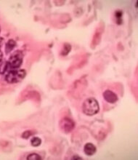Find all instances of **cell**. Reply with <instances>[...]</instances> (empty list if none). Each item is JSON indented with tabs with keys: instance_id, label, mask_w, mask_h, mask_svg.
Wrapping results in <instances>:
<instances>
[{
	"instance_id": "obj_13",
	"label": "cell",
	"mask_w": 138,
	"mask_h": 160,
	"mask_svg": "<svg viewBox=\"0 0 138 160\" xmlns=\"http://www.w3.org/2000/svg\"><path fill=\"white\" fill-rule=\"evenodd\" d=\"M72 159H73V160H75V159H80V160H81V159H82V158H81V157H80L78 156V155H75V156H73Z\"/></svg>"
},
{
	"instance_id": "obj_3",
	"label": "cell",
	"mask_w": 138,
	"mask_h": 160,
	"mask_svg": "<svg viewBox=\"0 0 138 160\" xmlns=\"http://www.w3.org/2000/svg\"><path fill=\"white\" fill-rule=\"evenodd\" d=\"M23 54L20 51L13 53L7 61L8 68H12L13 70L20 68L23 63Z\"/></svg>"
},
{
	"instance_id": "obj_8",
	"label": "cell",
	"mask_w": 138,
	"mask_h": 160,
	"mask_svg": "<svg viewBox=\"0 0 138 160\" xmlns=\"http://www.w3.org/2000/svg\"><path fill=\"white\" fill-rule=\"evenodd\" d=\"M31 143L34 147H37V146H40V144L42 143V140L38 137H34L31 140Z\"/></svg>"
},
{
	"instance_id": "obj_10",
	"label": "cell",
	"mask_w": 138,
	"mask_h": 160,
	"mask_svg": "<svg viewBox=\"0 0 138 160\" xmlns=\"http://www.w3.org/2000/svg\"><path fill=\"white\" fill-rule=\"evenodd\" d=\"M28 160H40L42 159V157L39 156V154H35V153H33V154H31L28 155L27 157Z\"/></svg>"
},
{
	"instance_id": "obj_1",
	"label": "cell",
	"mask_w": 138,
	"mask_h": 160,
	"mask_svg": "<svg viewBox=\"0 0 138 160\" xmlns=\"http://www.w3.org/2000/svg\"><path fill=\"white\" fill-rule=\"evenodd\" d=\"M82 109L86 115L93 116L99 112L100 106L96 99L94 98H90L84 101Z\"/></svg>"
},
{
	"instance_id": "obj_9",
	"label": "cell",
	"mask_w": 138,
	"mask_h": 160,
	"mask_svg": "<svg viewBox=\"0 0 138 160\" xmlns=\"http://www.w3.org/2000/svg\"><path fill=\"white\" fill-rule=\"evenodd\" d=\"M8 69L7 61H4L0 64V74H4Z\"/></svg>"
},
{
	"instance_id": "obj_11",
	"label": "cell",
	"mask_w": 138,
	"mask_h": 160,
	"mask_svg": "<svg viewBox=\"0 0 138 160\" xmlns=\"http://www.w3.org/2000/svg\"><path fill=\"white\" fill-rule=\"evenodd\" d=\"M31 132H31V131H29V130L26 131V132H23V134L22 135V137L24 138H28V137H30L31 135H32V133H31Z\"/></svg>"
},
{
	"instance_id": "obj_4",
	"label": "cell",
	"mask_w": 138,
	"mask_h": 160,
	"mask_svg": "<svg viewBox=\"0 0 138 160\" xmlns=\"http://www.w3.org/2000/svg\"><path fill=\"white\" fill-rule=\"evenodd\" d=\"M60 127H61V130L66 132H69L73 130L74 128V122L69 118L63 119L60 122Z\"/></svg>"
},
{
	"instance_id": "obj_5",
	"label": "cell",
	"mask_w": 138,
	"mask_h": 160,
	"mask_svg": "<svg viewBox=\"0 0 138 160\" xmlns=\"http://www.w3.org/2000/svg\"><path fill=\"white\" fill-rule=\"evenodd\" d=\"M103 98L109 103H115L118 101V95L113 91L107 90L103 92Z\"/></svg>"
},
{
	"instance_id": "obj_14",
	"label": "cell",
	"mask_w": 138,
	"mask_h": 160,
	"mask_svg": "<svg viewBox=\"0 0 138 160\" xmlns=\"http://www.w3.org/2000/svg\"><path fill=\"white\" fill-rule=\"evenodd\" d=\"M135 7L137 8V2H136V4H135Z\"/></svg>"
},
{
	"instance_id": "obj_15",
	"label": "cell",
	"mask_w": 138,
	"mask_h": 160,
	"mask_svg": "<svg viewBox=\"0 0 138 160\" xmlns=\"http://www.w3.org/2000/svg\"><path fill=\"white\" fill-rule=\"evenodd\" d=\"M0 32H1V27H0Z\"/></svg>"
},
{
	"instance_id": "obj_6",
	"label": "cell",
	"mask_w": 138,
	"mask_h": 160,
	"mask_svg": "<svg viewBox=\"0 0 138 160\" xmlns=\"http://www.w3.org/2000/svg\"><path fill=\"white\" fill-rule=\"evenodd\" d=\"M84 152L87 156H92L96 152V147H95L94 144L91 143H86L84 147Z\"/></svg>"
},
{
	"instance_id": "obj_7",
	"label": "cell",
	"mask_w": 138,
	"mask_h": 160,
	"mask_svg": "<svg viewBox=\"0 0 138 160\" xmlns=\"http://www.w3.org/2000/svg\"><path fill=\"white\" fill-rule=\"evenodd\" d=\"M16 46V42H15L13 39H10L7 42L6 46H5V52L6 54H9L10 52H12L13 49L15 48V47Z\"/></svg>"
},
{
	"instance_id": "obj_2",
	"label": "cell",
	"mask_w": 138,
	"mask_h": 160,
	"mask_svg": "<svg viewBox=\"0 0 138 160\" xmlns=\"http://www.w3.org/2000/svg\"><path fill=\"white\" fill-rule=\"evenodd\" d=\"M26 76V72L23 69H13L6 75V81L8 83H17L23 80Z\"/></svg>"
},
{
	"instance_id": "obj_12",
	"label": "cell",
	"mask_w": 138,
	"mask_h": 160,
	"mask_svg": "<svg viewBox=\"0 0 138 160\" xmlns=\"http://www.w3.org/2000/svg\"><path fill=\"white\" fill-rule=\"evenodd\" d=\"M122 15H123V12H122L121 11H120V10L117 11V12H116V17L118 19H121Z\"/></svg>"
}]
</instances>
